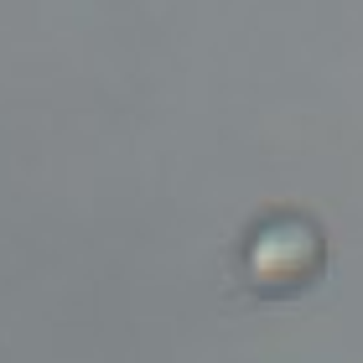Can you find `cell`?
I'll return each mask as SVG.
<instances>
[{"label":"cell","mask_w":363,"mask_h":363,"mask_svg":"<svg viewBox=\"0 0 363 363\" xmlns=\"http://www.w3.org/2000/svg\"><path fill=\"white\" fill-rule=\"evenodd\" d=\"M250 275L259 291H296L322 275V234L301 218H270L250 239Z\"/></svg>","instance_id":"1"}]
</instances>
